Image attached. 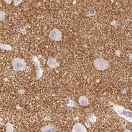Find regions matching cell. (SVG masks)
<instances>
[{
	"instance_id": "8fae6325",
	"label": "cell",
	"mask_w": 132,
	"mask_h": 132,
	"mask_svg": "<svg viewBox=\"0 0 132 132\" xmlns=\"http://www.w3.org/2000/svg\"><path fill=\"white\" fill-rule=\"evenodd\" d=\"M23 0H14V4L15 6H18L20 4Z\"/></svg>"
},
{
	"instance_id": "ba28073f",
	"label": "cell",
	"mask_w": 132,
	"mask_h": 132,
	"mask_svg": "<svg viewBox=\"0 0 132 132\" xmlns=\"http://www.w3.org/2000/svg\"><path fill=\"white\" fill-rule=\"evenodd\" d=\"M42 130L43 132H55V128L52 126H47L42 128Z\"/></svg>"
},
{
	"instance_id": "7c38bea8",
	"label": "cell",
	"mask_w": 132,
	"mask_h": 132,
	"mask_svg": "<svg viewBox=\"0 0 132 132\" xmlns=\"http://www.w3.org/2000/svg\"><path fill=\"white\" fill-rule=\"evenodd\" d=\"M5 2L8 4H10L12 1V0H4Z\"/></svg>"
},
{
	"instance_id": "9c48e42d",
	"label": "cell",
	"mask_w": 132,
	"mask_h": 132,
	"mask_svg": "<svg viewBox=\"0 0 132 132\" xmlns=\"http://www.w3.org/2000/svg\"><path fill=\"white\" fill-rule=\"evenodd\" d=\"M0 48L3 50H10L12 48L10 45H8L0 43Z\"/></svg>"
},
{
	"instance_id": "3957f363",
	"label": "cell",
	"mask_w": 132,
	"mask_h": 132,
	"mask_svg": "<svg viewBox=\"0 0 132 132\" xmlns=\"http://www.w3.org/2000/svg\"><path fill=\"white\" fill-rule=\"evenodd\" d=\"M13 68L16 70H23L26 67V64L24 60L16 58L12 61Z\"/></svg>"
},
{
	"instance_id": "30bf717a",
	"label": "cell",
	"mask_w": 132,
	"mask_h": 132,
	"mask_svg": "<svg viewBox=\"0 0 132 132\" xmlns=\"http://www.w3.org/2000/svg\"><path fill=\"white\" fill-rule=\"evenodd\" d=\"M5 13L4 11H0V21L4 20L5 18Z\"/></svg>"
},
{
	"instance_id": "6da1fadb",
	"label": "cell",
	"mask_w": 132,
	"mask_h": 132,
	"mask_svg": "<svg viewBox=\"0 0 132 132\" xmlns=\"http://www.w3.org/2000/svg\"><path fill=\"white\" fill-rule=\"evenodd\" d=\"M114 109L119 116L125 119L129 122H132V113L120 106L113 105Z\"/></svg>"
},
{
	"instance_id": "277c9868",
	"label": "cell",
	"mask_w": 132,
	"mask_h": 132,
	"mask_svg": "<svg viewBox=\"0 0 132 132\" xmlns=\"http://www.w3.org/2000/svg\"><path fill=\"white\" fill-rule=\"evenodd\" d=\"M49 36L50 38L53 40L59 41L62 37V34L59 30L54 29L49 34Z\"/></svg>"
},
{
	"instance_id": "5b68a950",
	"label": "cell",
	"mask_w": 132,
	"mask_h": 132,
	"mask_svg": "<svg viewBox=\"0 0 132 132\" xmlns=\"http://www.w3.org/2000/svg\"><path fill=\"white\" fill-rule=\"evenodd\" d=\"M72 132H87V129L83 125L80 123L75 124L73 127Z\"/></svg>"
},
{
	"instance_id": "52a82bcc",
	"label": "cell",
	"mask_w": 132,
	"mask_h": 132,
	"mask_svg": "<svg viewBox=\"0 0 132 132\" xmlns=\"http://www.w3.org/2000/svg\"><path fill=\"white\" fill-rule=\"evenodd\" d=\"M48 65L50 66V67H57L58 66V63L57 62L56 60L53 58H50L48 60Z\"/></svg>"
},
{
	"instance_id": "7a4b0ae2",
	"label": "cell",
	"mask_w": 132,
	"mask_h": 132,
	"mask_svg": "<svg viewBox=\"0 0 132 132\" xmlns=\"http://www.w3.org/2000/svg\"><path fill=\"white\" fill-rule=\"evenodd\" d=\"M94 64L95 68L101 71L107 69L109 66L108 61L102 58H98L95 60Z\"/></svg>"
},
{
	"instance_id": "8992f818",
	"label": "cell",
	"mask_w": 132,
	"mask_h": 132,
	"mask_svg": "<svg viewBox=\"0 0 132 132\" xmlns=\"http://www.w3.org/2000/svg\"><path fill=\"white\" fill-rule=\"evenodd\" d=\"M79 103L81 105L86 106L89 104V101L87 97L84 96H80L79 98Z\"/></svg>"
}]
</instances>
